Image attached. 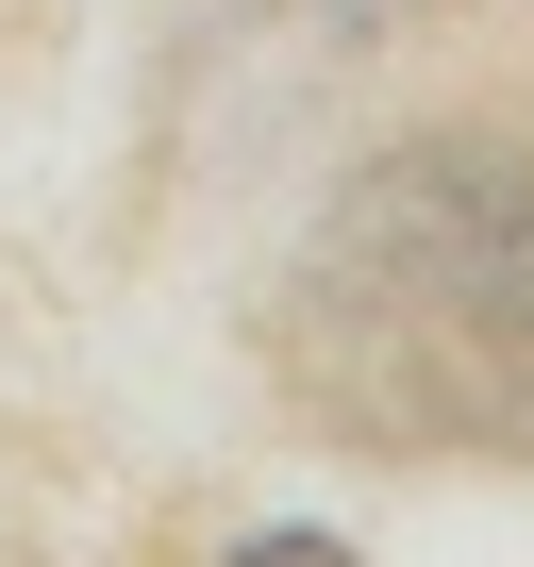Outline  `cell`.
<instances>
[{
  "label": "cell",
  "instance_id": "6da1fadb",
  "mask_svg": "<svg viewBox=\"0 0 534 567\" xmlns=\"http://www.w3.org/2000/svg\"><path fill=\"white\" fill-rule=\"evenodd\" d=\"M234 567H351V550H335V534H250Z\"/></svg>",
  "mask_w": 534,
  "mask_h": 567
}]
</instances>
